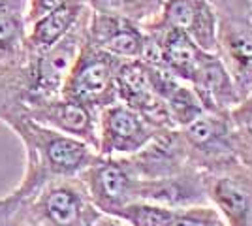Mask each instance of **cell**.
I'll return each mask as SVG.
<instances>
[{"label": "cell", "instance_id": "cell-1", "mask_svg": "<svg viewBox=\"0 0 252 226\" xmlns=\"http://www.w3.org/2000/svg\"><path fill=\"white\" fill-rule=\"evenodd\" d=\"M0 123L21 140L25 149L23 177L8 193L11 198H27L57 177H79L98 159L94 147L36 123L23 111L21 104H0Z\"/></svg>", "mask_w": 252, "mask_h": 226}, {"label": "cell", "instance_id": "cell-2", "mask_svg": "<svg viewBox=\"0 0 252 226\" xmlns=\"http://www.w3.org/2000/svg\"><path fill=\"white\" fill-rule=\"evenodd\" d=\"M179 132L190 166L201 173L211 175L243 166L233 143L230 111H203Z\"/></svg>", "mask_w": 252, "mask_h": 226}, {"label": "cell", "instance_id": "cell-3", "mask_svg": "<svg viewBox=\"0 0 252 226\" xmlns=\"http://www.w3.org/2000/svg\"><path fill=\"white\" fill-rule=\"evenodd\" d=\"M38 226H91L102 211L79 177H57L25 198Z\"/></svg>", "mask_w": 252, "mask_h": 226}, {"label": "cell", "instance_id": "cell-4", "mask_svg": "<svg viewBox=\"0 0 252 226\" xmlns=\"http://www.w3.org/2000/svg\"><path fill=\"white\" fill-rule=\"evenodd\" d=\"M121 59L85 42L63 87V97L100 111L117 100V70Z\"/></svg>", "mask_w": 252, "mask_h": 226}, {"label": "cell", "instance_id": "cell-5", "mask_svg": "<svg viewBox=\"0 0 252 226\" xmlns=\"http://www.w3.org/2000/svg\"><path fill=\"white\" fill-rule=\"evenodd\" d=\"M158 129L141 117L136 109L115 100L98 111V143L102 157H132L155 138Z\"/></svg>", "mask_w": 252, "mask_h": 226}, {"label": "cell", "instance_id": "cell-6", "mask_svg": "<svg viewBox=\"0 0 252 226\" xmlns=\"http://www.w3.org/2000/svg\"><path fill=\"white\" fill-rule=\"evenodd\" d=\"M79 179L85 183L93 204L107 215H115L119 209L137 200V179L126 159H113L98 155Z\"/></svg>", "mask_w": 252, "mask_h": 226}, {"label": "cell", "instance_id": "cell-7", "mask_svg": "<svg viewBox=\"0 0 252 226\" xmlns=\"http://www.w3.org/2000/svg\"><path fill=\"white\" fill-rule=\"evenodd\" d=\"M21 109L43 127H49L72 138H77L96 149L98 111H94L93 108L61 95V97L32 100L29 104H23Z\"/></svg>", "mask_w": 252, "mask_h": 226}, {"label": "cell", "instance_id": "cell-8", "mask_svg": "<svg viewBox=\"0 0 252 226\" xmlns=\"http://www.w3.org/2000/svg\"><path fill=\"white\" fill-rule=\"evenodd\" d=\"M117 100L136 109L155 129H175L164 100L151 83L147 65L141 59L121 61L117 70Z\"/></svg>", "mask_w": 252, "mask_h": 226}, {"label": "cell", "instance_id": "cell-9", "mask_svg": "<svg viewBox=\"0 0 252 226\" xmlns=\"http://www.w3.org/2000/svg\"><path fill=\"white\" fill-rule=\"evenodd\" d=\"M209 204L226 226H252V172L245 166L205 175Z\"/></svg>", "mask_w": 252, "mask_h": 226}, {"label": "cell", "instance_id": "cell-10", "mask_svg": "<svg viewBox=\"0 0 252 226\" xmlns=\"http://www.w3.org/2000/svg\"><path fill=\"white\" fill-rule=\"evenodd\" d=\"M85 42L121 61L141 59L145 49V29L121 15L89 10Z\"/></svg>", "mask_w": 252, "mask_h": 226}, {"label": "cell", "instance_id": "cell-11", "mask_svg": "<svg viewBox=\"0 0 252 226\" xmlns=\"http://www.w3.org/2000/svg\"><path fill=\"white\" fill-rule=\"evenodd\" d=\"M215 53L226 66L241 98L252 95V21L219 17Z\"/></svg>", "mask_w": 252, "mask_h": 226}, {"label": "cell", "instance_id": "cell-12", "mask_svg": "<svg viewBox=\"0 0 252 226\" xmlns=\"http://www.w3.org/2000/svg\"><path fill=\"white\" fill-rule=\"evenodd\" d=\"M123 159H126L134 175L141 181L162 179L175 175L187 168H194L190 166L187 147L179 129L158 130L155 138L143 149H139L132 157Z\"/></svg>", "mask_w": 252, "mask_h": 226}, {"label": "cell", "instance_id": "cell-13", "mask_svg": "<svg viewBox=\"0 0 252 226\" xmlns=\"http://www.w3.org/2000/svg\"><path fill=\"white\" fill-rule=\"evenodd\" d=\"M187 34L205 51H215L219 13L207 0H164L162 10L155 21Z\"/></svg>", "mask_w": 252, "mask_h": 226}, {"label": "cell", "instance_id": "cell-14", "mask_svg": "<svg viewBox=\"0 0 252 226\" xmlns=\"http://www.w3.org/2000/svg\"><path fill=\"white\" fill-rule=\"evenodd\" d=\"M137 200L166 205L171 209L209 205L205 173H201L196 168H187L175 175L162 179H151V181L139 179Z\"/></svg>", "mask_w": 252, "mask_h": 226}, {"label": "cell", "instance_id": "cell-15", "mask_svg": "<svg viewBox=\"0 0 252 226\" xmlns=\"http://www.w3.org/2000/svg\"><path fill=\"white\" fill-rule=\"evenodd\" d=\"M189 85L200 98L205 111H230L243 98L215 51H203Z\"/></svg>", "mask_w": 252, "mask_h": 226}, {"label": "cell", "instance_id": "cell-16", "mask_svg": "<svg viewBox=\"0 0 252 226\" xmlns=\"http://www.w3.org/2000/svg\"><path fill=\"white\" fill-rule=\"evenodd\" d=\"M145 65H147L151 83L155 87V91L160 95V98L164 100L175 129L187 127L190 121H194L198 115H201L205 111L198 95L194 93V89L187 81L175 77L160 66L149 65V63H145Z\"/></svg>", "mask_w": 252, "mask_h": 226}, {"label": "cell", "instance_id": "cell-17", "mask_svg": "<svg viewBox=\"0 0 252 226\" xmlns=\"http://www.w3.org/2000/svg\"><path fill=\"white\" fill-rule=\"evenodd\" d=\"M89 10L85 2H72L27 25V53L38 55L64 38Z\"/></svg>", "mask_w": 252, "mask_h": 226}, {"label": "cell", "instance_id": "cell-18", "mask_svg": "<svg viewBox=\"0 0 252 226\" xmlns=\"http://www.w3.org/2000/svg\"><path fill=\"white\" fill-rule=\"evenodd\" d=\"M27 21L23 13H0V66L23 63L27 55Z\"/></svg>", "mask_w": 252, "mask_h": 226}, {"label": "cell", "instance_id": "cell-19", "mask_svg": "<svg viewBox=\"0 0 252 226\" xmlns=\"http://www.w3.org/2000/svg\"><path fill=\"white\" fill-rule=\"evenodd\" d=\"M85 4L93 11L121 15L139 25H147L158 17L164 0H85Z\"/></svg>", "mask_w": 252, "mask_h": 226}, {"label": "cell", "instance_id": "cell-20", "mask_svg": "<svg viewBox=\"0 0 252 226\" xmlns=\"http://www.w3.org/2000/svg\"><path fill=\"white\" fill-rule=\"evenodd\" d=\"M230 121L237 157L243 166L252 172V97L243 98L230 109Z\"/></svg>", "mask_w": 252, "mask_h": 226}, {"label": "cell", "instance_id": "cell-21", "mask_svg": "<svg viewBox=\"0 0 252 226\" xmlns=\"http://www.w3.org/2000/svg\"><path fill=\"white\" fill-rule=\"evenodd\" d=\"M0 226H38L25 198H0Z\"/></svg>", "mask_w": 252, "mask_h": 226}, {"label": "cell", "instance_id": "cell-22", "mask_svg": "<svg viewBox=\"0 0 252 226\" xmlns=\"http://www.w3.org/2000/svg\"><path fill=\"white\" fill-rule=\"evenodd\" d=\"M219 17H241L251 19L252 0H207Z\"/></svg>", "mask_w": 252, "mask_h": 226}, {"label": "cell", "instance_id": "cell-23", "mask_svg": "<svg viewBox=\"0 0 252 226\" xmlns=\"http://www.w3.org/2000/svg\"><path fill=\"white\" fill-rule=\"evenodd\" d=\"M72 2H85V0H27L25 21L27 25H31L32 21L40 19L45 13L57 10L61 6H66V4H72Z\"/></svg>", "mask_w": 252, "mask_h": 226}, {"label": "cell", "instance_id": "cell-24", "mask_svg": "<svg viewBox=\"0 0 252 226\" xmlns=\"http://www.w3.org/2000/svg\"><path fill=\"white\" fill-rule=\"evenodd\" d=\"M91 226H130L125 219L117 215H107V213H100V215L94 219V223Z\"/></svg>", "mask_w": 252, "mask_h": 226}, {"label": "cell", "instance_id": "cell-25", "mask_svg": "<svg viewBox=\"0 0 252 226\" xmlns=\"http://www.w3.org/2000/svg\"><path fill=\"white\" fill-rule=\"evenodd\" d=\"M27 4L23 0H0V13H23Z\"/></svg>", "mask_w": 252, "mask_h": 226}, {"label": "cell", "instance_id": "cell-26", "mask_svg": "<svg viewBox=\"0 0 252 226\" xmlns=\"http://www.w3.org/2000/svg\"><path fill=\"white\" fill-rule=\"evenodd\" d=\"M201 226H226L224 223H222V219H215V221H211V223H205V225Z\"/></svg>", "mask_w": 252, "mask_h": 226}, {"label": "cell", "instance_id": "cell-27", "mask_svg": "<svg viewBox=\"0 0 252 226\" xmlns=\"http://www.w3.org/2000/svg\"><path fill=\"white\" fill-rule=\"evenodd\" d=\"M251 21H252V13H251Z\"/></svg>", "mask_w": 252, "mask_h": 226}, {"label": "cell", "instance_id": "cell-28", "mask_svg": "<svg viewBox=\"0 0 252 226\" xmlns=\"http://www.w3.org/2000/svg\"><path fill=\"white\" fill-rule=\"evenodd\" d=\"M23 2H25V4H27V0H23Z\"/></svg>", "mask_w": 252, "mask_h": 226}, {"label": "cell", "instance_id": "cell-29", "mask_svg": "<svg viewBox=\"0 0 252 226\" xmlns=\"http://www.w3.org/2000/svg\"><path fill=\"white\" fill-rule=\"evenodd\" d=\"M251 97H252V95H251Z\"/></svg>", "mask_w": 252, "mask_h": 226}]
</instances>
